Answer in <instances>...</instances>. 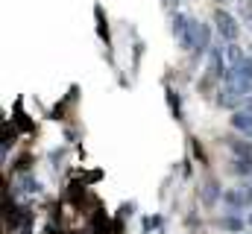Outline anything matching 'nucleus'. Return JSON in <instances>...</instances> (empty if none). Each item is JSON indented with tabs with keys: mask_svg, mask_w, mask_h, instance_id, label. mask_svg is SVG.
<instances>
[{
	"mask_svg": "<svg viewBox=\"0 0 252 234\" xmlns=\"http://www.w3.org/2000/svg\"><path fill=\"white\" fill-rule=\"evenodd\" d=\"M214 24H217L220 35L226 38V44H229V41H235V38L241 35V27H238V21H235L229 12H223V9H217V12H214Z\"/></svg>",
	"mask_w": 252,
	"mask_h": 234,
	"instance_id": "f257e3e1",
	"label": "nucleus"
},
{
	"mask_svg": "<svg viewBox=\"0 0 252 234\" xmlns=\"http://www.w3.org/2000/svg\"><path fill=\"white\" fill-rule=\"evenodd\" d=\"M223 202H226V208H232V211H241V208L250 202V193H247V190H238V187H232V190H226V193H223Z\"/></svg>",
	"mask_w": 252,
	"mask_h": 234,
	"instance_id": "f03ea898",
	"label": "nucleus"
},
{
	"mask_svg": "<svg viewBox=\"0 0 252 234\" xmlns=\"http://www.w3.org/2000/svg\"><path fill=\"white\" fill-rule=\"evenodd\" d=\"M232 126L241 132V135H247L252 141V115L250 112H238V115H232Z\"/></svg>",
	"mask_w": 252,
	"mask_h": 234,
	"instance_id": "7ed1b4c3",
	"label": "nucleus"
},
{
	"mask_svg": "<svg viewBox=\"0 0 252 234\" xmlns=\"http://www.w3.org/2000/svg\"><path fill=\"white\" fill-rule=\"evenodd\" d=\"M223 50H211V58H208V76L211 79H217V76H226V70H223Z\"/></svg>",
	"mask_w": 252,
	"mask_h": 234,
	"instance_id": "20e7f679",
	"label": "nucleus"
},
{
	"mask_svg": "<svg viewBox=\"0 0 252 234\" xmlns=\"http://www.w3.org/2000/svg\"><path fill=\"white\" fill-rule=\"evenodd\" d=\"M190 24H193V21H190V18H185V15H176V18H173V35L179 38V44H182V41L188 38Z\"/></svg>",
	"mask_w": 252,
	"mask_h": 234,
	"instance_id": "39448f33",
	"label": "nucleus"
},
{
	"mask_svg": "<svg viewBox=\"0 0 252 234\" xmlns=\"http://www.w3.org/2000/svg\"><path fill=\"white\" fill-rule=\"evenodd\" d=\"M217 199H220V184H217L214 178H208V181L202 184V202H205V205H214Z\"/></svg>",
	"mask_w": 252,
	"mask_h": 234,
	"instance_id": "423d86ee",
	"label": "nucleus"
},
{
	"mask_svg": "<svg viewBox=\"0 0 252 234\" xmlns=\"http://www.w3.org/2000/svg\"><path fill=\"white\" fill-rule=\"evenodd\" d=\"M223 56H226V61H229V67H235V64H241V61L247 58V56H244V50H241V47H238L235 41H229V44H226Z\"/></svg>",
	"mask_w": 252,
	"mask_h": 234,
	"instance_id": "0eeeda50",
	"label": "nucleus"
},
{
	"mask_svg": "<svg viewBox=\"0 0 252 234\" xmlns=\"http://www.w3.org/2000/svg\"><path fill=\"white\" fill-rule=\"evenodd\" d=\"M226 73H232V76H244V79H252V56H247L241 64H235V67H229Z\"/></svg>",
	"mask_w": 252,
	"mask_h": 234,
	"instance_id": "6e6552de",
	"label": "nucleus"
},
{
	"mask_svg": "<svg viewBox=\"0 0 252 234\" xmlns=\"http://www.w3.org/2000/svg\"><path fill=\"white\" fill-rule=\"evenodd\" d=\"M229 173L252 176V158H241V161H232V164H229Z\"/></svg>",
	"mask_w": 252,
	"mask_h": 234,
	"instance_id": "1a4fd4ad",
	"label": "nucleus"
},
{
	"mask_svg": "<svg viewBox=\"0 0 252 234\" xmlns=\"http://www.w3.org/2000/svg\"><path fill=\"white\" fill-rule=\"evenodd\" d=\"M217 226H220L223 232H235V234L244 229V223H241V220H238L235 214H232V217H223V220H217Z\"/></svg>",
	"mask_w": 252,
	"mask_h": 234,
	"instance_id": "9d476101",
	"label": "nucleus"
},
{
	"mask_svg": "<svg viewBox=\"0 0 252 234\" xmlns=\"http://www.w3.org/2000/svg\"><path fill=\"white\" fill-rule=\"evenodd\" d=\"M241 109H247V112L252 115V97H247V100H244V106H241Z\"/></svg>",
	"mask_w": 252,
	"mask_h": 234,
	"instance_id": "9b49d317",
	"label": "nucleus"
},
{
	"mask_svg": "<svg viewBox=\"0 0 252 234\" xmlns=\"http://www.w3.org/2000/svg\"><path fill=\"white\" fill-rule=\"evenodd\" d=\"M161 3H164L167 9H173V6H176V0H161Z\"/></svg>",
	"mask_w": 252,
	"mask_h": 234,
	"instance_id": "f8f14e48",
	"label": "nucleus"
},
{
	"mask_svg": "<svg viewBox=\"0 0 252 234\" xmlns=\"http://www.w3.org/2000/svg\"><path fill=\"white\" fill-rule=\"evenodd\" d=\"M247 193H250V202H252V187H247Z\"/></svg>",
	"mask_w": 252,
	"mask_h": 234,
	"instance_id": "ddd939ff",
	"label": "nucleus"
},
{
	"mask_svg": "<svg viewBox=\"0 0 252 234\" xmlns=\"http://www.w3.org/2000/svg\"><path fill=\"white\" fill-rule=\"evenodd\" d=\"M250 226H252V214H250Z\"/></svg>",
	"mask_w": 252,
	"mask_h": 234,
	"instance_id": "4468645a",
	"label": "nucleus"
},
{
	"mask_svg": "<svg viewBox=\"0 0 252 234\" xmlns=\"http://www.w3.org/2000/svg\"><path fill=\"white\" fill-rule=\"evenodd\" d=\"M250 27H252V21H250Z\"/></svg>",
	"mask_w": 252,
	"mask_h": 234,
	"instance_id": "2eb2a0df",
	"label": "nucleus"
}]
</instances>
